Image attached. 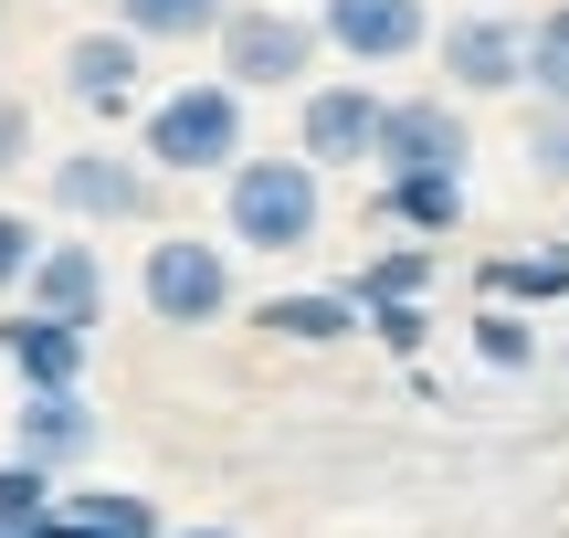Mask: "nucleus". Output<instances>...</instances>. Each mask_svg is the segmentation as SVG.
I'll return each mask as SVG.
<instances>
[{
    "label": "nucleus",
    "instance_id": "f257e3e1",
    "mask_svg": "<svg viewBox=\"0 0 569 538\" xmlns=\"http://www.w3.org/2000/svg\"><path fill=\"white\" fill-rule=\"evenodd\" d=\"M138 159L169 169V180H222L232 159H243V84L232 74H190V84H148L138 117Z\"/></svg>",
    "mask_w": 569,
    "mask_h": 538
},
{
    "label": "nucleus",
    "instance_id": "f8f14e48",
    "mask_svg": "<svg viewBox=\"0 0 569 538\" xmlns=\"http://www.w3.org/2000/svg\"><path fill=\"white\" fill-rule=\"evenodd\" d=\"M11 455L42 465V476H74V465L96 455V401H84V380H63V391H21V401H11Z\"/></svg>",
    "mask_w": 569,
    "mask_h": 538
},
{
    "label": "nucleus",
    "instance_id": "39448f33",
    "mask_svg": "<svg viewBox=\"0 0 569 538\" xmlns=\"http://www.w3.org/2000/svg\"><path fill=\"white\" fill-rule=\"evenodd\" d=\"M148 180H159V169H148L138 148H117V138H84V148H63V159H42V201H53L74 232L148 222Z\"/></svg>",
    "mask_w": 569,
    "mask_h": 538
},
{
    "label": "nucleus",
    "instance_id": "dca6fc26",
    "mask_svg": "<svg viewBox=\"0 0 569 538\" xmlns=\"http://www.w3.org/2000/svg\"><path fill=\"white\" fill-rule=\"evenodd\" d=\"M53 507H63V518H84V528H106V538H159V528H169L159 497H138V486H106V476H84V465L53 486Z\"/></svg>",
    "mask_w": 569,
    "mask_h": 538
},
{
    "label": "nucleus",
    "instance_id": "a211bd4d",
    "mask_svg": "<svg viewBox=\"0 0 569 538\" xmlns=\"http://www.w3.org/2000/svg\"><path fill=\"white\" fill-rule=\"evenodd\" d=\"M432 275H443V253H432L422 232H411V243L369 253V265L348 275V296H359V307H380V296H432Z\"/></svg>",
    "mask_w": 569,
    "mask_h": 538
},
{
    "label": "nucleus",
    "instance_id": "423d86ee",
    "mask_svg": "<svg viewBox=\"0 0 569 538\" xmlns=\"http://www.w3.org/2000/svg\"><path fill=\"white\" fill-rule=\"evenodd\" d=\"M380 84H369V74H306L296 84V148H306V159H317V169H369V159H380Z\"/></svg>",
    "mask_w": 569,
    "mask_h": 538
},
{
    "label": "nucleus",
    "instance_id": "0eeeda50",
    "mask_svg": "<svg viewBox=\"0 0 569 538\" xmlns=\"http://www.w3.org/2000/svg\"><path fill=\"white\" fill-rule=\"evenodd\" d=\"M53 74H63V96H74V117L117 127V117H138V106H148V42L127 32V21H96V32L63 42Z\"/></svg>",
    "mask_w": 569,
    "mask_h": 538
},
{
    "label": "nucleus",
    "instance_id": "f3484780",
    "mask_svg": "<svg viewBox=\"0 0 569 538\" xmlns=\"http://www.w3.org/2000/svg\"><path fill=\"white\" fill-rule=\"evenodd\" d=\"M222 11H232V0H117V21L148 42V53H169V42H211Z\"/></svg>",
    "mask_w": 569,
    "mask_h": 538
},
{
    "label": "nucleus",
    "instance_id": "c85d7f7f",
    "mask_svg": "<svg viewBox=\"0 0 569 538\" xmlns=\"http://www.w3.org/2000/svg\"><path fill=\"white\" fill-rule=\"evenodd\" d=\"M0 538H32V528H0Z\"/></svg>",
    "mask_w": 569,
    "mask_h": 538
},
{
    "label": "nucleus",
    "instance_id": "6e6552de",
    "mask_svg": "<svg viewBox=\"0 0 569 538\" xmlns=\"http://www.w3.org/2000/svg\"><path fill=\"white\" fill-rule=\"evenodd\" d=\"M432 53H443L453 96H517V84H528V21L465 11V21H443V32H432Z\"/></svg>",
    "mask_w": 569,
    "mask_h": 538
},
{
    "label": "nucleus",
    "instance_id": "9d476101",
    "mask_svg": "<svg viewBox=\"0 0 569 538\" xmlns=\"http://www.w3.org/2000/svg\"><path fill=\"white\" fill-rule=\"evenodd\" d=\"M317 32H327V53H348V63H411L432 42V0H317Z\"/></svg>",
    "mask_w": 569,
    "mask_h": 538
},
{
    "label": "nucleus",
    "instance_id": "412c9836",
    "mask_svg": "<svg viewBox=\"0 0 569 538\" xmlns=\"http://www.w3.org/2000/svg\"><path fill=\"white\" fill-rule=\"evenodd\" d=\"M475 359H486V370H528V359H538V328L507 307V296H486V307H475Z\"/></svg>",
    "mask_w": 569,
    "mask_h": 538
},
{
    "label": "nucleus",
    "instance_id": "4be33fe9",
    "mask_svg": "<svg viewBox=\"0 0 569 538\" xmlns=\"http://www.w3.org/2000/svg\"><path fill=\"white\" fill-rule=\"evenodd\" d=\"M53 486H63V476H42V465L11 455V465H0V528H32V538H42V518H53Z\"/></svg>",
    "mask_w": 569,
    "mask_h": 538
},
{
    "label": "nucleus",
    "instance_id": "7ed1b4c3",
    "mask_svg": "<svg viewBox=\"0 0 569 538\" xmlns=\"http://www.w3.org/2000/svg\"><path fill=\"white\" fill-rule=\"evenodd\" d=\"M211 42H222V74L243 84V96H296V84L317 74V53H327L306 0H232Z\"/></svg>",
    "mask_w": 569,
    "mask_h": 538
},
{
    "label": "nucleus",
    "instance_id": "b1692460",
    "mask_svg": "<svg viewBox=\"0 0 569 538\" xmlns=\"http://www.w3.org/2000/svg\"><path fill=\"white\" fill-rule=\"evenodd\" d=\"M359 328L380 338V349H401V359H411V349H422V328H432V317H422V296H380V307H359Z\"/></svg>",
    "mask_w": 569,
    "mask_h": 538
},
{
    "label": "nucleus",
    "instance_id": "5701e85b",
    "mask_svg": "<svg viewBox=\"0 0 569 538\" xmlns=\"http://www.w3.org/2000/svg\"><path fill=\"white\" fill-rule=\"evenodd\" d=\"M32 253H42V222H32V211H11V201H0V307L21 296V275H32Z\"/></svg>",
    "mask_w": 569,
    "mask_h": 538
},
{
    "label": "nucleus",
    "instance_id": "2eb2a0df",
    "mask_svg": "<svg viewBox=\"0 0 569 538\" xmlns=\"http://www.w3.org/2000/svg\"><path fill=\"white\" fill-rule=\"evenodd\" d=\"M253 328L284 338V349H327V338H359V296L348 286H296V296H264Z\"/></svg>",
    "mask_w": 569,
    "mask_h": 538
},
{
    "label": "nucleus",
    "instance_id": "4468645a",
    "mask_svg": "<svg viewBox=\"0 0 569 538\" xmlns=\"http://www.w3.org/2000/svg\"><path fill=\"white\" fill-rule=\"evenodd\" d=\"M380 222L443 243V232L465 222V169H380Z\"/></svg>",
    "mask_w": 569,
    "mask_h": 538
},
{
    "label": "nucleus",
    "instance_id": "ddd939ff",
    "mask_svg": "<svg viewBox=\"0 0 569 538\" xmlns=\"http://www.w3.org/2000/svg\"><path fill=\"white\" fill-rule=\"evenodd\" d=\"M21 307H42V317H74V328H96L106 317V253L84 243H53L42 232V253H32V275H21Z\"/></svg>",
    "mask_w": 569,
    "mask_h": 538
},
{
    "label": "nucleus",
    "instance_id": "bb28decb",
    "mask_svg": "<svg viewBox=\"0 0 569 538\" xmlns=\"http://www.w3.org/2000/svg\"><path fill=\"white\" fill-rule=\"evenodd\" d=\"M42 538H106V528H84V518H63V507H53V518H42Z\"/></svg>",
    "mask_w": 569,
    "mask_h": 538
},
{
    "label": "nucleus",
    "instance_id": "a878e982",
    "mask_svg": "<svg viewBox=\"0 0 569 538\" xmlns=\"http://www.w3.org/2000/svg\"><path fill=\"white\" fill-rule=\"evenodd\" d=\"M21 159H32V106H21V96H0V180H11Z\"/></svg>",
    "mask_w": 569,
    "mask_h": 538
},
{
    "label": "nucleus",
    "instance_id": "aec40b11",
    "mask_svg": "<svg viewBox=\"0 0 569 538\" xmlns=\"http://www.w3.org/2000/svg\"><path fill=\"white\" fill-rule=\"evenodd\" d=\"M528 96L538 106H569V0L528 21Z\"/></svg>",
    "mask_w": 569,
    "mask_h": 538
},
{
    "label": "nucleus",
    "instance_id": "cd10ccee",
    "mask_svg": "<svg viewBox=\"0 0 569 538\" xmlns=\"http://www.w3.org/2000/svg\"><path fill=\"white\" fill-rule=\"evenodd\" d=\"M159 538H232V528H159Z\"/></svg>",
    "mask_w": 569,
    "mask_h": 538
},
{
    "label": "nucleus",
    "instance_id": "20e7f679",
    "mask_svg": "<svg viewBox=\"0 0 569 538\" xmlns=\"http://www.w3.org/2000/svg\"><path fill=\"white\" fill-rule=\"evenodd\" d=\"M138 296L159 328H222L232 317V243H211V232H159V243L138 253Z\"/></svg>",
    "mask_w": 569,
    "mask_h": 538
},
{
    "label": "nucleus",
    "instance_id": "9b49d317",
    "mask_svg": "<svg viewBox=\"0 0 569 538\" xmlns=\"http://www.w3.org/2000/svg\"><path fill=\"white\" fill-rule=\"evenodd\" d=\"M475 159V127L453 96H390L380 106V159L369 169H465Z\"/></svg>",
    "mask_w": 569,
    "mask_h": 538
},
{
    "label": "nucleus",
    "instance_id": "f03ea898",
    "mask_svg": "<svg viewBox=\"0 0 569 538\" xmlns=\"http://www.w3.org/2000/svg\"><path fill=\"white\" fill-rule=\"evenodd\" d=\"M327 232V169L306 159V148H284V159H264V148H243V159L222 169V243L243 253H306Z\"/></svg>",
    "mask_w": 569,
    "mask_h": 538
},
{
    "label": "nucleus",
    "instance_id": "393cba45",
    "mask_svg": "<svg viewBox=\"0 0 569 538\" xmlns=\"http://www.w3.org/2000/svg\"><path fill=\"white\" fill-rule=\"evenodd\" d=\"M528 169L549 190H569V106H538V127H528Z\"/></svg>",
    "mask_w": 569,
    "mask_h": 538
},
{
    "label": "nucleus",
    "instance_id": "6ab92c4d",
    "mask_svg": "<svg viewBox=\"0 0 569 538\" xmlns=\"http://www.w3.org/2000/svg\"><path fill=\"white\" fill-rule=\"evenodd\" d=\"M486 296H507V307H549V296H569V253H496Z\"/></svg>",
    "mask_w": 569,
    "mask_h": 538
},
{
    "label": "nucleus",
    "instance_id": "1a4fd4ad",
    "mask_svg": "<svg viewBox=\"0 0 569 538\" xmlns=\"http://www.w3.org/2000/svg\"><path fill=\"white\" fill-rule=\"evenodd\" d=\"M0 370L21 380V391H63V380L96 370V328H74V317H42V307H0Z\"/></svg>",
    "mask_w": 569,
    "mask_h": 538
}]
</instances>
